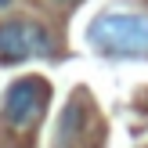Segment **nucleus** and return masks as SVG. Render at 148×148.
<instances>
[{
  "mask_svg": "<svg viewBox=\"0 0 148 148\" xmlns=\"http://www.w3.org/2000/svg\"><path fill=\"white\" fill-rule=\"evenodd\" d=\"M33 54V36L22 22H4L0 25V62H22Z\"/></svg>",
  "mask_w": 148,
  "mask_h": 148,
  "instance_id": "nucleus-3",
  "label": "nucleus"
},
{
  "mask_svg": "<svg viewBox=\"0 0 148 148\" xmlns=\"http://www.w3.org/2000/svg\"><path fill=\"white\" fill-rule=\"evenodd\" d=\"M29 36H33V54H51V40L40 25H29Z\"/></svg>",
  "mask_w": 148,
  "mask_h": 148,
  "instance_id": "nucleus-4",
  "label": "nucleus"
},
{
  "mask_svg": "<svg viewBox=\"0 0 148 148\" xmlns=\"http://www.w3.org/2000/svg\"><path fill=\"white\" fill-rule=\"evenodd\" d=\"M0 7H7V0H0Z\"/></svg>",
  "mask_w": 148,
  "mask_h": 148,
  "instance_id": "nucleus-6",
  "label": "nucleus"
},
{
  "mask_svg": "<svg viewBox=\"0 0 148 148\" xmlns=\"http://www.w3.org/2000/svg\"><path fill=\"white\" fill-rule=\"evenodd\" d=\"M72 127H79V108H76V105H69V108H65V127H62V134H58V137H62V145H69Z\"/></svg>",
  "mask_w": 148,
  "mask_h": 148,
  "instance_id": "nucleus-5",
  "label": "nucleus"
},
{
  "mask_svg": "<svg viewBox=\"0 0 148 148\" xmlns=\"http://www.w3.org/2000/svg\"><path fill=\"white\" fill-rule=\"evenodd\" d=\"M87 40L101 54H119V58H148V14H98L87 29Z\"/></svg>",
  "mask_w": 148,
  "mask_h": 148,
  "instance_id": "nucleus-1",
  "label": "nucleus"
},
{
  "mask_svg": "<svg viewBox=\"0 0 148 148\" xmlns=\"http://www.w3.org/2000/svg\"><path fill=\"white\" fill-rule=\"evenodd\" d=\"M47 94L51 90H47V83L40 76H22L18 83H11V90L4 98V119L11 127H18V130L33 127L43 116V108H47Z\"/></svg>",
  "mask_w": 148,
  "mask_h": 148,
  "instance_id": "nucleus-2",
  "label": "nucleus"
}]
</instances>
